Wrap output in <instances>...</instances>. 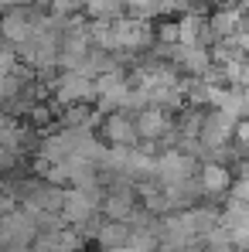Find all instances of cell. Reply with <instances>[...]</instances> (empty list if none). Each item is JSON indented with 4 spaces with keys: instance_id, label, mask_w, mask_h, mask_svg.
<instances>
[{
    "instance_id": "obj_2",
    "label": "cell",
    "mask_w": 249,
    "mask_h": 252,
    "mask_svg": "<svg viewBox=\"0 0 249 252\" xmlns=\"http://www.w3.org/2000/svg\"><path fill=\"white\" fill-rule=\"evenodd\" d=\"M178 72H188L191 79H208V72L215 68L208 48H184V44H171V58H167Z\"/></svg>"
},
{
    "instance_id": "obj_10",
    "label": "cell",
    "mask_w": 249,
    "mask_h": 252,
    "mask_svg": "<svg viewBox=\"0 0 249 252\" xmlns=\"http://www.w3.org/2000/svg\"><path fill=\"white\" fill-rule=\"evenodd\" d=\"M21 62H17V55H14V48L10 44L0 41V75H7V72H14Z\"/></svg>"
},
{
    "instance_id": "obj_6",
    "label": "cell",
    "mask_w": 249,
    "mask_h": 252,
    "mask_svg": "<svg viewBox=\"0 0 249 252\" xmlns=\"http://www.w3.org/2000/svg\"><path fill=\"white\" fill-rule=\"evenodd\" d=\"M99 123H103V140H106L109 147H137V143H140L130 113H109V116H103Z\"/></svg>"
},
{
    "instance_id": "obj_4",
    "label": "cell",
    "mask_w": 249,
    "mask_h": 252,
    "mask_svg": "<svg viewBox=\"0 0 249 252\" xmlns=\"http://www.w3.org/2000/svg\"><path fill=\"white\" fill-rule=\"evenodd\" d=\"M195 181H198V188H202L205 198H218V194L229 191L232 170H229V164H218V160H202L198 170H195Z\"/></svg>"
},
{
    "instance_id": "obj_9",
    "label": "cell",
    "mask_w": 249,
    "mask_h": 252,
    "mask_svg": "<svg viewBox=\"0 0 249 252\" xmlns=\"http://www.w3.org/2000/svg\"><path fill=\"white\" fill-rule=\"evenodd\" d=\"M44 14H51V17H72V14H82V3L79 0H48Z\"/></svg>"
},
{
    "instance_id": "obj_3",
    "label": "cell",
    "mask_w": 249,
    "mask_h": 252,
    "mask_svg": "<svg viewBox=\"0 0 249 252\" xmlns=\"http://www.w3.org/2000/svg\"><path fill=\"white\" fill-rule=\"evenodd\" d=\"M174 24H178V41L174 44H184V48H208L212 44V38H208V14L184 10V17H178Z\"/></svg>"
},
{
    "instance_id": "obj_7",
    "label": "cell",
    "mask_w": 249,
    "mask_h": 252,
    "mask_svg": "<svg viewBox=\"0 0 249 252\" xmlns=\"http://www.w3.org/2000/svg\"><path fill=\"white\" fill-rule=\"evenodd\" d=\"M96 242H99V249L113 252V249H126V242H130V225L126 221H99V228H96V235H92Z\"/></svg>"
},
{
    "instance_id": "obj_5",
    "label": "cell",
    "mask_w": 249,
    "mask_h": 252,
    "mask_svg": "<svg viewBox=\"0 0 249 252\" xmlns=\"http://www.w3.org/2000/svg\"><path fill=\"white\" fill-rule=\"evenodd\" d=\"M239 31H246V24H243V3H232V7L222 3L208 17V38L212 41H225V38H232Z\"/></svg>"
},
{
    "instance_id": "obj_11",
    "label": "cell",
    "mask_w": 249,
    "mask_h": 252,
    "mask_svg": "<svg viewBox=\"0 0 249 252\" xmlns=\"http://www.w3.org/2000/svg\"><path fill=\"white\" fill-rule=\"evenodd\" d=\"M17 160H21V150H10V147L0 143V174H3V170H14Z\"/></svg>"
},
{
    "instance_id": "obj_8",
    "label": "cell",
    "mask_w": 249,
    "mask_h": 252,
    "mask_svg": "<svg viewBox=\"0 0 249 252\" xmlns=\"http://www.w3.org/2000/svg\"><path fill=\"white\" fill-rule=\"evenodd\" d=\"M0 143L10 147V150H24L28 147V129L21 126L17 116H10V113L0 116Z\"/></svg>"
},
{
    "instance_id": "obj_1",
    "label": "cell",
    "mask_w": 249,
    "mask_h": 252,
    "mask_svg": "<svg viewBox=\"0 0 249 252\" xmlns=\"http://www.w3.org/2000/svg\"><path fill=\"white\" fill-rule=\"evenodd\" d=\"M133 126H137V136L143 143H157L174 129V113L157 109V106H143L140 113H133Z\"/></svg>"
}]
</instances>
